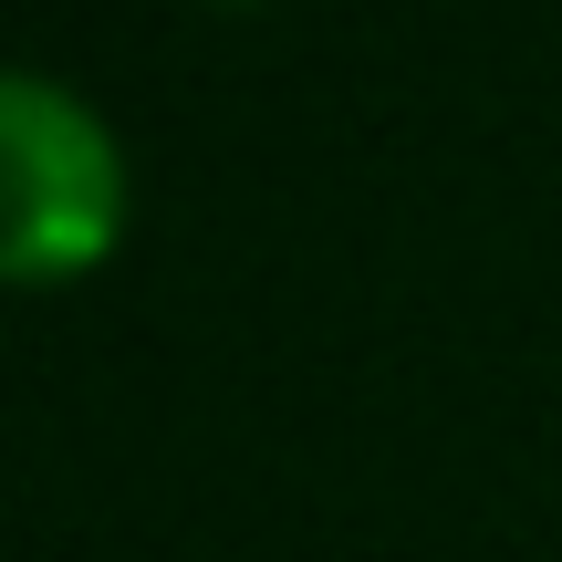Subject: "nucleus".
Wrapping results in <instances>:
<instances>
[{
    "instance_id": "f257e3e1",
    "label": "nucleus",
    "mask_w": 562,
    "mask_h": 562,
    "mask_svg": "<svg viewBox=\"0 0 562 562\" xmlns=\"http://www.w3.org/2000/svg\"><path fill=\"white\" fill-rule=\"evenodd\" d=\"M125 240V146L74 83L0 63V281L53 292Z\"/></svg>"
}]
</instances>
